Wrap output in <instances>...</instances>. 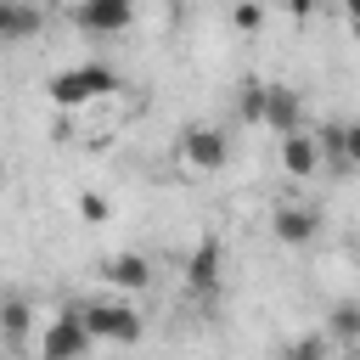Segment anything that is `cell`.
I'll return each instance as SVG.
<instances>
[{
  "label": "cell",
  "instance_id": "1",
  "mask_svg": "<svg viewBox=\"0 0 360 360\" xmlns=\"http://www.w3.org/2000/svg\"><path fill=\"white\" fill-rule=\"evenodd\" d=\"M112 90H118V73H112L107 62H79V68H62V73L45 79V101L62 107V112L90 107V101H101V96H112Z\"/></svg>",
  "mask_w": 360,
  "mask_h": 360
},
{
  "label": "cell",
  "instance_id": "18",
  "mask_svg": "<svg viewBox=\"0 0 360 360\" xmlns=\"http://www.w3.org/2000/svg\"><path fill=\"white\" fill-rule=\"evenodd\" d=\"M287 360H326V343H321V338H298V343L287 349Z\"/></svg>",
  "mask_w": 360,
  "mask_h": 360
},
{
  "label": "cell",
  "instance_id": "2",
  "mask_svg": "<svg viewBox=\"0 0 360 360\" xmlns=\"http://www.w3.org/2000/svg\"><path fill=\"white\" fill-rule=\"evenodd\" d=\"M73 315H79V326L96 338V343H141V315H135V304H124V298H90V304H68Z\"/></svg>",
  "mask_w": 360,
  "mask_h": 360
},
{
  "label": "cell",
  "instance_id": "10",
  "mask_svg": "<svg viewBox=\"0 0 360 360\" xmlns=\"http://www.w3.org/2000/svg\"><path fill=\"white\" fill-rule=\"evenodd\" d=\"M28 332H34V304H28L22 292H6V298H0V343H6L11 354H22V349H28Z\"/></svg>",
  "mask_w": 360,
  "mask_h": 360
},
{
  "label": "cell",
  "instance_id": "13",
  "mask_svg": "<svg viewBox=\"0 0 360 360\" xmlns=\"http://www.w3.org/2000/svg\"><path fill=\"white\" fill-rule=\"evenodd\" d=\"M264 96H270V84H264V79H242V96H236L242 124H264Z\"/></svg>",
  "mask_w": 360,
  "mask_h": 360
},
{
  "label": "cell",
  "instance_id": "16",
  "mask_svg": "<svg viewBox=\"0 0 360 360\" xmlns=\"http://www.w3.org/2000/svg\"><path fill=\"white\" fill-rule=\"evenodd\" d=\"M231 22H236L242 34H253V28L264 22V6H259V0H236V11H231Z\"/></svg>",
  "mask_w": 360,
  "mask_h": 360
},
{
  "label": "cell",
  "instance_id": "8",
  "mask_svg": "<svg viewBox=\"0 0 360 360\" xmlns=\"http://www.w3.org/2000/svg\"><path fill=\"white\" fill-rule=\"evenodd\" d=\"M281 169H287L292 180H315V174H321V141H315V129L281 135Z\"/></svg>",
  "mask_w": 360,
  "mask_h": 360
},
{
  "label": "cell",
  "instance_id": "4",
  "mask_svg": "<svg viewBox=\"0 0 360 360\" xmlns=\"http://www.w3.org/2000/svg\"><path fill=\"white\" fill-rule=\"evenodd\" d=\"M90 349H96V338L79 326V315L62 304V315L39 332V360H90Z\"/></svg>",
  "mask_w": 360,
  "mask_h": 360
},
{
  "label": "cell",
  "instance_id": "9",
  "mask_svg": "<svg viewBox=\"0 0 360 360\" xmlns=\"http://www.w3.org/2000/svg\"><path fill=\"white\" fill-rule=\"evenodd\" d=\"M264 129H270V135L304 129V101H298L292 84H270V96H264Z\"/></svg>",
  "mask_w": 360,
  "mask_h": 360
},
{
  "label": "cell",
  "instance_id": "11",
  "mask_svg": "<svg viewBox=\"0 0 360 360\" xmlns=\"http://www.w3.org/2000/svg\"><path fill=\"white\" fill-rule=\"evenodd\" d=\"M101 281L118 287V292H141V287H152V264H146L141 253H112V259L101 264Z\"/></svg>",
  "mask_w": 360,
  "mask_h": 360
},
{
  "label": "cell",
  "instance_id": "20",
  "mask_svg": "<svg viewBox=\"0 0 360 360\" xmlns=\"http://www.w3.org/2000/svg\"><path fill=\"white\" fill-rule=\"evenodd\" d=\"M287 11H292V17H298V22H304V17H309V11H315V0H287Z\"/></svg>",
  "mask_w": 360,
  "mask_h": 360
},
{
  "label": "cell",
  "instance_id": "12",
  "mask_svg": "<svg viewBox=\"0 0 360 360\" xmlns=\"http://www.w3.org/2000/svg\"><path fill=\"white\" fill-rule=\"evenodd\" d=\"M34 34H39V6H28V0H0V45L34 39Z\"/></svg>",
  "mask_w": 360,
  "mask_h": 360
},
{
  "label": "cell",
  "instance_id": "6",
  "mask_svg": "<svg viewBox=\"0 0 360 360\" xmlns=\"http://www.w3.org/2000/svg\"><path fill=\"white\" fill-rule=\"evenodd\" d=\"M73 22L84 34H124L135 22V0H73Z\"/></svg>",
  "mask_w": 360,
  "mask_h": 360
},
{
  "label": "cell",
  "instance_id": "19",
  "mask_svg": "<svg viewBox=\"0 0 360 360\" xmlns=\"http://www.w3.org/2000/svg\"><path fill=\"white\" fill-rule=\"evenodd\" d=\"M343 158L349 169H360V124H343Z\"/></svg>",
  "mask_w": 360,
  "mask_h": 360
},
{
  "label": "cell",
  "instance_id": "21",
  "mask_svg": "<svg viewBox=\"0 0 360 360\" xmlns=\"http://www.w3.org/2000/svg\"><path fill=\"white\" fill-rule=\"evenodd\" d=\"M343 11H349V17H360V0H343Z\"/></svg>",
  "mask_w": 360,
  "mask_h": 360
},
{
  "label": "cell",
  "instance_id": "22",
  "mask_svg": "<svg viewBox=\"0 0 360 360\" xmlns=\"http://www.w3.org/2000/svg\"><path fill=\"white\" fill-rule=\"evenodd\" d=\"M349 34H354V39H360V17H349Z\"/></svg>",
  "mask_w": 360,
  "mask_h": 360
},
{
  "label": "cell",
  "instance_id": "15",
  "mask_svg": "<svg viewBox=\"0 0 360 360\" xmlns=\"http://www.w3.org/2000/svg\"><path fill=\"white\" fill-rule=\"evenodd\" d=\"M315 141H321V163L349 169V158H343V124H321V129H315Z\"/></svg>",
  "mask_w": 360,
  "mask_h": 360
},
{
  "label": "cell",
  "instance_id": "14",
  "mask_svg": "<svg viewBox=\"0 0 360 360\" xmlns=\"http://www.w3.org/2000/svg\"><path fill=\"white\" fill-rule=\"evenodd\" d=\"M326 326H332V338H343V343H354V338H360V304H354V298H343V304H332V321H326Z\"/></svg>",
  "mask_w": 360,
  "mask_h": 360
},
{
  "label": "cell",
  "instance_id": "3",
  "mask_svg": "<svg viewBox=\"0 0 360 360\" xmlns=\"http://www.w3.org/2000/svg\"><path fill=\"white\" fill-rule=\"evenodd\" d=\"M180 158H186V169H197V174H219V169L231 163V135H225L219 124H191V129L180 135Z\"/></svg>",
  "mask_w": 360,
  "mask_h": 360
},
{
  "label": "cell",
  "instance_id": "17",
  "mask_svg": "<svg viewBox=\"0 0 360 360\" xmlns=\"http://www.w3.org/2000/svg\"><path fill=\"white\" fill-rule=\"evenodd\" d=\"M79 214H84L90 225H101V219H107L112 208H107V197H96V191H79Z\"/></svg>",
  "mask_w": 360,
  "mask_h": 360
},
{
  "label": "cell",
  "instance_id": "5",
  "mask_svg": "<svg viewBox=\"0 0 360 360\" xmlns=\"http://www.w3.org/2000/svg\"><path fill=\"white\" fill-rule=\"evenodd\" d=\"M219 281H225V248H219V236H202L191 248V259H186V287L197 298H214Z\"/></svg>",
  "mask_w": 360,
  "mask_h": 360
},
{
  "label": "cell",
  "instance_id": "7",
  "mask_svg": "<svg viewBox=\"0 0 360 360\" xmlns=\"http://www.w3.org/2000/svg\"><path fill=\"white\" fill-rule=\"evenodd\" d=\"M270 231H276V242H287V248H309V242L321 236V214H315V208H298V202H281V208L270 214Z\"/></svg>",
  "mask_w": 360,
  "mask_h": 360
}]
</instances>
